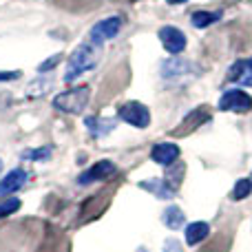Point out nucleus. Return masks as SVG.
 <instances>
[{"label":"nucleus","instance_id":"17","mask_svg":"<svg viewBox=\"0 0 252 252\" xmlns=\"http://www.w3.org/2000/svg\"><path fill=\"white\" fill-rule=\"evenodd\" d=\"M51 87H53L51 80H38V82L29 84V89H27V95H29V97H40V95H44V93H47Z\"/></svg>","mask_w":252,"mask_h":252},{"label":"nucleus","instance_id":"16","mask_svg":"<svg viewBox=\"0 0 252 252\" xmlns=\"http://www.w3.org/2000/svg\"><path fill=\"white\" fill-rule=\"evenodd\" d=\"M87 126L91 128V133L95 135V137H102V135H106L111 128H113L115 122H113V120L104 122V120H97V118H89V120H87Z\"/></svg>","mask_w":252,"mask_h":252},{"label":"nucleus","instance_id":"5","mask_svg":"<svg viewBox=\"0 0 252 252\" xmlns=\"http://www.w3.org/2000/svg\"><path fill=\"white\" fill-rule=\"evenodd\" d=\"M120 29H122V20H120L118 16L106 18V20H100L91 29V40H93V42H97V44H102L104 40L115 38V35L120 33Z\"/></svg>","mask_w":252,"mask_h":252},{"label":"nucleus","instance_id":"1","mask_svg":"<svg viewBox=\"0 0 252 252\" xmlns=\"http://www.w3.org/2000/svg\"><path fill=\"white\" fill-rule=\"evenodd\" d=\"M100 62V44L97 42H84L71 53V58L66 60V73L64 82H73L78 75H82L84 71H91L93 66Z\"/></svg>","mask_w":252,"mask_h":252},{"label":"nucleus","instance_id":"4","mask_svg":"<svg viewBox=\"0 0 252 252\" xmlns=\"http://www.w3.org/2000/svg\"><path fill=\"white\" fill-rule=\"evenodd\" d=\"M120 118L126 124L137 126V128H146L148 122H151L148 109L144 104H139V102H126V104H122L120 106Z\"/></svg>","mask_w":252,"mask_h":252},{"label":"nucleus","instance_id":"23","mask_svg":"<svg viewBox=\"0 0 252 252\" xmlns=\"http://www.w3.org/2000/svg\"><path fill=\"white\" fill-rule=\"evenodd\" d=\"M248 64H250V69H252V58H250V60H248Z\"/></svg>","mask_w":252,"mask_h":252},{"label":"nucleus","instance_id":"15","mask_svg":"<svg viewBox=\"0 0 252 252\" xmlns=\"http://www.w3.org/2000/svg\"><path fill=\"white\" fill-rule=\"evenodd\" d=\"M139 186H142V188H151V192H155L159 199H168V197H173V190L166 186V182H159V179H153V182H142Z\"/></svg>","mask_w":252,"mask_h":252},{"label":"nucleus","instance_id":"9","mask_svg":"<svg viewBox=\"0 0 252 252\" xmlns=\"http://www.w3.org/2000/svg\"><path fill=\"white\" fill-rule=\"evenodd\" d=\"M27 179H29V175H27L22 168L11 170V173L0 182V195H11V192L20 190V188L27 184Z\"/></svg>","mask_w":252,"mask_h":252},{"label":"nucleus","instance_id":"8","mask_svg":"<svg viewBox=\"0 0 252 252\" xmlns=\"http://www.w3.org/2000/svg\"><path fill=\"white\" fill-rule=\"evenodd\" d=\"M113 173H115V164H113V161L102 159V161H97L95 166H91V168H89L84 175H80L78 182L80 184H91V182H97V179L111 177Z\"/></svg>","mask_w":252,"mask_h":252},{"label":"nucleus","instance_id":"10","mask_svg":"<svg viewBox=\"0 0 252 252\" xmlns=\"http://www.w3.org/2000/svg\"><path fill=\"white\" fill-rule=\"evenodd\" d=\"M208 118H210V111H208V109H204V106H201V109H197V111H192V113L186 118V122H184L177 130H175V135H186V133H192V130H195L197 126L204 124Z\"/></svg>","mask_w":252,"mask_h":252},{"label":"nucleus","instance_id":"11","mask_svg":"<svg viewBox=\"0 0 252 252\" xmlns=\"http://www.w3.org/2000/svg\"><path fill=\"white\" fill-rule=\"evenodd\" d=\"M210 228L206 221H195V223H188L186 226V244L188 246H197L199 241H204L208 237Z\"/></svg>","mask_w":252,"mask_h":252},{"label":"nucleus","instance_id":"24","mask_svg":"<svg viewBox=\"0 0 252 252\" xmlns=\"http://www.w3.org/2000/svg\"><path fill=\"white\" fill-rule=\"evenodd\" d=\"M0 170H2V159H0Z\"/></svg>","mask_w":252,"mask_h":252},{"label":"nucleus","instance_id":"6","mask_svg":"<svg viewBox=\"0 0 252 252\" xmlns=\"http://www.w3.org/2000/svg\"><path fill=\"white\" fill-rule=\"evenodd\" d=\"M159 40L168 53H182L186 49V35L177 29V27H161Z\"/></svg>","mask_w":252,"mask_h":252},{"label":"nucleus","instance_id":"18","mask_svg":"<svg viewBox=\"0 0 252 252\" xmlns=\"http://www.w3.org/2000/svg\"><path fill=\"white\" fill-rule=\"evenodd\" d=\"M252 192V182L250 179H239V182L235 184V190H232V199H246Z\"/></svg>","mask_w":252,"mask_h":252},{"label":"nucleus","instance_id":"19","mask_svg":"<svg viewBox=\"0 0 252 252\" xmlns=\"http://www.w3.org/2000/svg\"><path fill=\"white\" fill-rule=\"evenodd\" d=\"M18 208H20V199H16V197H9V199H4L2 204H0V217H7V215L16 213Z\"/></svg>","mask_w":252,"mask_h":252},{"label":"nucleus","instance_id":"2","mask_svg":"<svg viewBox=\"0 0 252 252\" xmlns=\"http://www.w3.org/2000/svg\"><path fill=\"white\" fill-rule=\"evenodd\" d=\"M89 87H75V89H69V91L60 93V95L53 100V106L58 111H64V113H71V115H78L84 111V106L89 104Z\"/></svg>","mask_w":252,"mask_h":252},{"label":"nucleus","instance_id":"20","mask_svg":"<svg viewBox=\"0 0 252 252\" xmlns=\"http://www.w3.org/2000/svg\"><path fill=\"white\" fill-rule=\"evenodd\" d=\"M51 155V148H38V151H25L22 159H47Z\"/></svg>","mask_w":252,"mask_h":252},{"label":"nucleus","instance_id":"14","mask_svg":"<svg viewBox=\"0 0 252 252\" xmlns=\"http://www.w3.org/2000/svg\"><path fill=\"white\" fill-rule=\"evenodd\" d=\"M161 219H164V223L168 228H179L184 226V213L177 208V206H170V208H166V213L161 215Z\"/></svg>","mask_w":252,"mask_h":252},{"label":"nucleus","instance_id":"12","mask_svg":"<svg viewBox=\"0 0 252 252\" xmlns=\"http://www.w3.org/2000/svg\"><path fill=\"white\" fill-rule=\"evenodd\" d=\"M228 80L232 82H241L246 87H252V69L248 62H237L230 71H228Z\"/></svg>","mask_w":252,"mask_h":252},{"label":"nucleus","instance_id":"3","mask_svg":"<svg viewBox=\"0 0 252 252\" xmlns=\"http://www.w3.org/2000/svg\"><path fill=\"white\" fill-rule=\"evenodd\" d=\"M219 109L221 111H232V113H248L252 109V97L241 89H232L226 91L219 100Z\"/></svg>","mask_w":252,"mask_h":252},{"label":"nucleus","instance_id":"7","mask_svg":"<svg viewBox=\"0 0 252 252\" xmlns=\"http://www.w3.org/2000/svg\"><path fill=\"white\" fill-rule=\"evenodd\" d=\"M151 157H153V161H157V164L170 166L173 161H177L179 148H177V144H170V142L155 144V146H153V151H151Z\"/></svg>","mask_w":252,"mask_h":252},{"label":"nucleus","instance_id":"22","mask_svg":"<svg viewBox=\"0 0 252 252\" xmlns=\"http://www.w3.org/2000/svg\"><path fill=\"white\" fill-rule=\"evenodd\" d=\"M60 62V56H53V58H49V62H42V64L38 66V71H49V69H53V66Z\"/></svg>","mask_w":252,"mask_h":252},{"label":"nucleus","instance_id":"13","mask_svg":"<svg viewBox=\"0 0 252 252\" xmlns=\"http://www.w3.org/2000/svg\"><path fill=\"white\" fill-rule=\"evenodd\" d=\"M221 18L219 11H195L190 16V22L197 27V29H204V27H210L213 22H217Z\"/></svg>","mask_w":252,"mask_h":252},{"label":"nucleus","instance_id":"21","mask_svg":"<svg viewBox=\"0 0 252 252\" xmlns=\"http://www.w3.org/2000/svg\"><path fill=\"white\" fill-rule=\"evenodd\" d=\"M20 71H0V82H9V80H18Z\"/></svg>","mask_w":252,"mask_h":252}]
</instances>
